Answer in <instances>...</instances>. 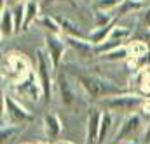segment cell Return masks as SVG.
I'll use <instances>...</instances> for the list:
<instances>
[{"label": "cell", "mask_w": 150, "mask_h": 144, "mask_svg": "<svg viewBox=\"0 0 150 144\" xmlns=\"http://www.w3.org/2000/svg\"><path fill=\"white\" fill-rule=\"evenodd\" d=\"M12 10V17H14V26H16V33L23 31V23H25V3H14L11 5Z\"/></svg>", "instance_id": "obj_20"}, {"label": "cell", "mask_w": 150, "mask_h": 144, "mask_svg": "<svg viewBox=\"0 0 150 144\" xmlns=\"http://www.w3.org/2000/svg\"><path fill=\"white\" fill-rule=\"evenodd\" d=\"M127 2H131V3H134V5H142V3H143V0H127Z\"/></svg>", "instance_id": "obj_30"}, {"label": "cell", "mask_w": 150, "mask_h": 144, "mask_svg": "<svg viewBox=\"0 0 150 144\" xmlns=\"http://www.w3.org/2000/svg\"><path fill=\"white\" fill-rule=\"evenodd\" d=\"M110 24H113V16L110 12L94 10V28H105Z\"/></svg>", "instance_id": "obj_23"}, {"label": "cell", "mask_w": 150, "mask_h": 144, "mask_svg": "<svg viewBox=\"0 0 150 144\" xmlns=\"http://www.w3.org/2000/svg\"><path fill=\"white\" fill-rule=\"evenodd\" d=\"M2 103H4V120H5V116H7V122L9 123H12V125H25V123H28V122H32L33 120V115L28 111V109L25 108L18 99H14L12 96H4L2 97ZM5 122V123H7Z\"/></svg>", "instance_id": "obj_4"}, {"label": "cell", "mask_w": 150, "mask_h": 144, "mask_svg": "<svg viewBox=\"0 0 150 144\" xmlns=\"http://www.w3.org/2000/svg\"><path fill=\"white\" fill-rule=\"evenodd\" d=\"M61 26V31H63V36H75V38H89V35H86L79 24H75L74 21H70L68 17H61V16H54Z\"/></svg>", "instance_id": "obj_15"}, {"label": "cell", "mask_w": 150, "mask_h": 144, "mask_svg": "<svg viewBox=\"0 0 150 144\" xmlns=\"http://www.w3.org/2000/svg\"><path fill=\"white\" fill-rule=\"evenodd\" d=\"M40 3L37 0H28L25 2V23H23V30H28L32 23L38 21L40 17Z\"/></svg>", "instance_id": "obj_16"}, {"label": "cell", "mask_w": 150, "mask_h": 144, "mask_svg": "<svg viewBox=\"0 0 150 144\" xmlns=\"http://www.w3.org/2000/svg\"><path fill=\"white\" fill-rule=\"evenodd\" d=\"M0 33H2V38L11 36L12 33H16L12 10H11V7H7L5 3L2 5V14H0Z\"/></svg>", "instance_id": "obj_14"}, {"label": "cell", "mask_w": 150, "mask_h": 144, "mask_svg": "<svg viewBox=\"0 0 150 144\" xmlns=\"http://www.w3.org/2000/svg\"><path fill=\"white\" fill-rule=\"evenodd\" d=\"M101 115H103V111L100 108H96V106H91L89 111H87V120H86V144H98Z\"/></svg>", "instance_id": "obj_10"}, {"label": "cell", "mask_w": 150, "mask_h": 144, "mask_svg": "<svg viewBox=\"0 0 150 144\" xmlns=\"http://www.w3.org/2000/svg\"><path fill=\"white\" fill-rule=\"evenodd\" d=\"M14 90L18 96H23L33 103H37L42 99V87L38 83V78H37V73L32 71L28 73L26 76L19 78L14 82Z\"/></svg>", "instance_id": "obj_5"}, {"label": "cell", "mask_w": 150, "mask_h": 144, "mask_svg": "<svg viewBox=\"0 0 150 144\" xmlns=\"http://www.w3.org/2000/svg\"><path fill=\"white\" fill-rule=\"evenodd\" d=\"M140 143L142 144H150V122L147 123V129L143 130V136H142Z\"/></svg>", "instance_id": "obj_27"}, {"label": "cell", "mask_w": 150, "mask_h": 144, "mask_svg": "<svg viewBox=\"0 0 150 144\" xmlns=\"http://www.w3.org/2000/svg\"><path fill=\"white\" fill-rule=\"evenodd\" d=\"M5 68H7V71L11 73V75L18 76V80L33 71L32 70V61L25 54H21V52H9L7 54Z\"/></svg>", "instance_id": "obj_8"}, {"label": "cell", "mask_w": 150, "mask_h": 144, "mask_svg": "<svg viewBox=\"0 0 150 144\" xmlns=\"http://www.w3.org/2000/svg\"><path fill=\"white\" fill-rule=\"evenodd\" d=\"M18 125H12V123H4L2 125V141H5V139H11L12 137V134L14 132H18Z\"/></svg>", "instance_id": "obj_24"}, {"label": "cell", "mask_w": 150, "mask_h": 144, "mask_svg": "<svg viewBox=\"0 0 150 144\" xmlns=\"http://www.w3.org/2000/svg\"><path fill=\"white\" fill-rule=\"evenodd\" d=\"M67 49H68V45H67L65 36L45 33V36H44V50L47 52V56H49L54 70L61 64V59H63Z\"/></svg>", "instance_id": "obj_6"}, {"label": "cell", "mask_w": 150, "mask_h": 144, "mask_svg": "<svg viewBox=\"0 0 150 144\" xmlns=\"http://www.w3.org/2000/svg\"><path fill=\"white\" fill-rule=\"evenodd\" d=\"M38 24L42 26V30L45 33H51V35H61V26L58 23V19L54 16H40L38 17Z\"/></svg>", "instance_id": "obj_19"}, {"label": "cell", "mask_w": 150, "mask_h": 144, "mask_svg": "<svg viewBox=\"0 0 150 144\" xmlns=\"http://www.w3.org/2000/svg\"><path fill=\"white\" fill-rule=\"evenodd\" d=\"M140 109H142V115H145V116H150V99H145Z\"/></svg>", "instance_id": "obj_28"}, {"label": "cell", "mask_w": 150, "mask_h": 144, "mask_svg": "<svg viewBox=\"0 0 150 144\" xmlns=\"http://www.w3.org/2000/svg\"><path fill=\"white\" fill-rule=\"evenodd\" d=\"M127 57H129V50H127L126 45H122V47H119L115 50H110V52H107L103 56H100V59H103V61H126Z\"/></svg>", "instance_id": "obj_21"}, {"label": "cell", "mask_w": 150, "mask_h": 144, "mask_svg": "<svg viewBox=\"0 0 150 144\" xmlns=\"http://www.w3.org/2000/svg\"><path fill=\"white\" fill-rule=\"evenodd\" d=\"M145 99H150V64L142 66L134 73V89L131 90Z\"/></svg>", "instance_id": "obj_12"}, {"label": "cell", "mask_w": 150, "mask_h": 144, "mask_svg": "<svg viewBox=\"0 0 150 144\" xmlns=\"http://www.w3.org/2000/svg\"><path fill=\"white\" fill-rule=\"evenodd\" d=\"M58 89H59V99H61V104L65 108H72L77 101V94L74 90V85L72 82L68 80L67 73H59L58 76Z\"/></svg>", "instance_id": "obj_11"}, {"label": "cell", "mask_w": 150, "mask_h": 144, "mask_svg": "<svg viewBox=\"0 0 150 144\" xmlns=\"http://www.w3.org/2000/svg\"><path fill=\"white\" fill-rule=\"evenodd\" d=\"M140 129H142V116L138 113L126 115L124 120L120 122L119 130L115 132L113 144H120V143H126V141H134V137L140 132Z\"/></svg>", "instance_id": "obj_7"}, {"label": "cell", "mask_w": 150, "mask_h": 144, "mask_svg": "<svg viewBox=\"0 0 150 144\" xmlns=\"http://www.w3.org/2000/svg\"><path fill=\"white\" fill-rule=\"evenodd\" d=\"M120 144H140V143H136V141H126V143H120Z\"/></svg>", "instance_id": "obj_31"}, {"label": "cell", "mask_w": 150, "mask_h": 144, "mask_svg": "<svg viewBox=\"0 0 150 144\" xmlns=\"http://www.w3.org/2000/svg\"><path fill=\"white\" fill-rule=\"evenodd\" d=\"M58 144H74L72 141H61V143H58Z\"/></svg>", "instance_id": "obj_33"}, {"label": "cell", "mask_w": 150, "mask_h": 144, "mask_svg": "<svg viewBox=\"0 0 150 144\" xmlns=\"http://www.w3.org/2000/svg\"><path fill=\"white\" fill-rule=\"evenodd\" d=\"M68 49H72L80 61H93L98 57L96 54V45L89 42V38H75V36H65Z\"/></svg>", "instance_id": "obj_9"}, {"label": "cell", "mask_w": 150, "mask_h": 144, "mask_svg": "<svg viewBox=\"0 0 150 144\" xmlns=\"http://www.w3.org/2000/svg\"><path fill=\"white\" fill-rule=\"evenodd\" d=\"M52 2H59V0H44V3H52Z\"/></svg>", "instance_id": "obj_32"}, {"label": "cell", "mask_w": 150, "mask_h": 144, "mask_svg": "<svg viewBox=\"0 0 150 144\" xmlns=\"http://www.w3.org/2000/svg\"><path fill=\"white\" fill-rule=\"evenodd\" d=\"M23 2H28V0H7V3L14 5V3H23Z\"/></svg>", "instance_id": "obj_29"}, {"label": "cell", "mask_w": 150, "mask_h": 144, "mask_svg": "<svg viewBox=\"0 0 150 144\" xmlns=\"http://www.w3.org/2000/svg\"><path fill=\"white\" fill-rule=\"evenodd\" d=\"M124 3V0H94L93 7L94 10H103V12H112L115 9H119Z\"/></svg>", "instance_id": "obj_22"}, {"label": "cell", "mask_w": 150, "mask_h": 144, "mask_svg": "<svg viewBox=\"0 0 150 144\" xmlns=\"http://www.w3.org/2000/svg\"><path fill=\"white\" fill-rule=\"evenodd\" d=\"M145 97L134 94V92H127V94H120V96H113L108 97L105 101H101V106L107 109V111H119V113H126V115H131V113H136V109L142 108Z\"/></svg>", "instance_id": "obj_3"}, {"label": "cell", "mask_w": 150, "mask_h": 144, "mask_svg": "<svg viewBox=\"0 0 150 144\" xmlns=\"http://www.w3.org/2000/svg\"><path fill=\"white\" fill-rule=\"evenodd\" d=\"M113 127V115L112 111H103L101 115V125H100V136H98V144H107L110 130Z\"/></svg>", "instance_id": "obj_17"}, {"label": "cell", "mask_w": 150, "mask_h": 144, "mask_svg": "<svg viewBox=\"0 0 150 144\" xmlns=\"http://www.w3.org/2000/svg\"><path fill=\"white\" fill-rule=\"evenodd\" d=\"M42 144H52V143H42Z\"/></svg>", "instance_id": "obj_34"}, {"label": "cell", "mask_w": 150, "mask_h": 144, "mask_svg": "<svg viewBox=\"0 0 150 144\" xmlns=\"http://www.w3.org/2000/svg\"><path fill=\"white\" fill-rule=\"evenodd\" d=\"M35 73H37L38 83L42 87V99L45 103H51L52 99V63L44 49H38L35 56Z\"/></svg>", "instance_id": "obj_2"}, {"label": "cell", "mask_w": 150, "mask_h": 144, "mask_svg": "<svg viewBox=\"0 0 150 144\" xmlns=\"http://www.w3.org/2000/svg\"><path fill=\"white\" fill-rule=\"evenodd\" d=\"M77 78H79V83H80L82 90L86 92V96L91 101H100L101 103L108 97L131 92V89L127 85H120L113 80H108L105 76L96 75V73H79Z\"/></svg>", "instance_id": "obj_1"}, {"label": "cell", "mask_w": 150, "mask_h": 144, "mask_svg": "<svg viewBox=\"0 0 150 144\" xmlns=\"http://www.w3.org/2000/svg\"><path fill=\"white\" fill-rule=\"evenodd\" d=\"M142 21H143V24H145V28H150V5L142 12Z\"/></svg>", "instance_id": "obj_26"}, {"label": "cell", "mask_w": 150, "mask_h": 144, "mask_svg": "<svg viewBox=\"0 0 150 144\" xmlns=\"http://www.w3.org/2000/svg\"><path fill=\"white\" fill-rule=\"evenodd\" d=\"M126 47L129 50V57H134V59H143L147 54H150L149 45L145 42H142V40H136V38L129 40V43Z\"/></svg>", "instance_id": "obj_18"}, {"label": "cell", "mask_w": 150, "mask_h": 144, "mask_svg": "<svg viewBox=\"0 0 150 144\" xmlns=\"http://www.w3.org/2000/svg\"><path fill=\"white\" fill-rule=\"evenodd\" d=\"M87 2H94V0H87Z\"/></svg>", "instance_id": "obj_35"}, {"label": "cell", "mask_w": 150, "mask_h": 144, "mask_svg": "<svg viewBox=\"0 0 150 144\" xmlns=\"http://www.w3.org/2000/svg\"><path fill=\"white\" fill-rule=\"evenodd\" d=\"M136 40H142V42H145L147 45H149L150 49V28H143L138 35H136Z\"/></svg>", "instance_id": "obj_25"}, {"label": "cell", "mask_w": 150, "mask_h": 144, "mask_svg": "<svg viewBox=\"0 0 150 144\" xmlns=\"http://www.w3.org/2000/svg\"><path fill=\"white\" fill-rule=\"evenodd\" d=\"M42 125H44V136L49 141L59 137L63 127H61V120H59V116L56 113H45L44 120H42Z\"/></svg>", "instance_id": "obj_13"}]
</instances>
